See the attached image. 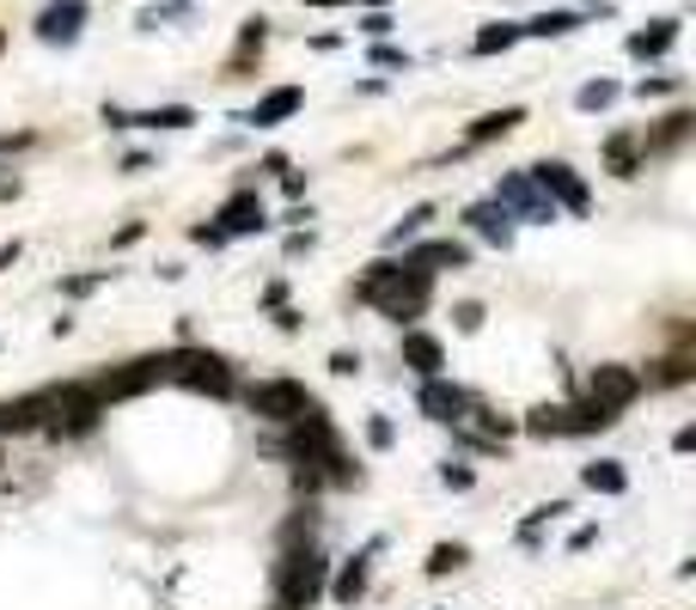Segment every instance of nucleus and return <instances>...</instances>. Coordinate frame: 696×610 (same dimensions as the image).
Listing matches in <instances>:
<instances>
[{"label": "nucleus", "instance_id": "nucleus-1", "mask_svg": "<svg viewBox=\"0 0 696 610\" xmlns=\"http://www.w3.org/2000/svg\"><path fill=\"white\" fill-rule=\"evenodd\" d=\"M355 293L367 305H379L386 318H422L428 312V293H434V274L428 269H416V263L403 257V263H391V257H379L367 274L355 281Z\"/></svg>", "mask_w": 696, "mask_h": 610}, {"label": "nucleus", "instance_id": "nucleus-2", "mask_svg": "<svg viewBox=\"0 0 696 610\" xmlns=\"http://www.w3.org/2000/svg\"><path fill=\"white\" fill-rule=\"evenodd\" d=\"M37 410H44V422L56 440H74V434H93L98 415H105V403H98L86 385H56V391H37Z\"/></svg>", "mask_w": 696, "mask_h": 610}, {"label": "nucleus", "instance_id": "nucleus-3", "mask_svg": "<svg viewBox=\"0 0 696 610\" xmlns=\"http://www.w3.org/2000/svg\"><path fill=\"white\" fill-rule=\"evenodd\" d=\"M325 580H330V562L318 556V549H300V544H288V556H281V568H276V598H281V610H306L312 598L325 593Z\"/></svg>", "mask_w": 696, "mask_h": 610}, {"label": "nucleus", "instance_id": "nucleus-4", "mask_svg": "<svg viewBox=\"0 0 696 610\" xmlns=\"http://www.w3.org/2000/svg\"><path fill=\"white\" fill-rule=\"evenodd\" d=\"M166 379L184 385V391H202V396H232V366L208 349H178L166 354Z\"/></svg>", "mask_w": 696, "mask_h": 610}, {"label": "nucleus", "instance_id": "nucleus-5", "mask_svg": "<svg viewBox=\"0 0 696 610\" xmlns=\"http://www.w3.org/2000/svg\"><path fill=\"white\" fill-rule=\"evenodd\" d=\"M618 422L611 410H599V403H544V410L526 415V434H538V440H569V434H605V427Z\"/></svg>", "mask_w": 696, "mask_h": 610}, {"label": "nucleus", "instance_id": "nucleus-6", "mask_svg": "<svg viewBox=\"0 0 696 610\" xmlns=\"http://www.w3.org/2000/svg\"><path fill=\"white\" fill-rule=\"evenodd\" d=\"M154 385H166V354H141V361L117 366V373H105V379H93L86 391L98 396V403H123V396H141L154 391Z\"/></svg>", "mask_w": 696, "mask_h": 610}, {"label": "nucleus", "instance_id": "nucleus-7", "mask_svg": "<svg viewBox=\"0 0 696 610\" xmlns=\"http://www.w3.org/2000/svg\"><path fill=\"white\" fill-rule=\"evenodd\" d=\"M251 415H264V422H288L294 427L300 415L312 410V396H306V385H294V379H264V385H251Z\"/></svg>", "mask_w": 696, "mask_h": 610}, {"label": "nucleus", "instance_id": "nucleus-8", "mask_svg": "<svg viewBox=\"0 0 696 610\" xmlns=\"http://www.w3.org/2000/svg\"><path fill=\"white\" fill-rule=\"evenodd\" d=\"M642 396V373L635 366H618V361H605V366H593V379H587V403H599V410H611V415H623Z\"/></svg>", "mask_w": 696, "mask_h": 610}, {"label": "nucleus", "instance_id": "nucleus-9", "mask_svg": "<svg viewBox=\"0 0 696 610\" xmlns=\"http://www.w3.org/2000/svg\"><path fill=\"white\" fill-rule=\"evenodd\" d=\"M526 178L538 183L544 196H550V208H569V213H587V208H593L587 183L574 178V166H562V159H544V166H532Z\"/></svg>", "mask_w": 696, "mask_h": 610}, {"label": "nucleus", "instance_id": "nucleus-10", "mask_svg": "<svg viewBox=\"0 0 696 610\" xmlns=\"http://www.w3.org/2000/svg\"><path fill=\"white\" fill-rule=\"evenodd\" d=\"M496 202L513 213V220H532V227H550V220H557L550 196H544V190L526 178V171H513V178H501V183H496Z\"/></svg>", "mask_w": 696, "mask_h": 610}, {"label": "nucleus", "instance_id": "nucleus-11", "mask_svg": "<svg viewBox=\"0 0 696 610\" xmlns=\"http://www.w3.org/2000/svg\"><path fill=\"white\" fill-rule=\"evenodd\" d=\"M215 220H220V232H227V239H245V232H264V227H269L264 196H257V190H239V196H227V208H220Z\"/></svg>", "mask_w": 696, "mask_h": 610}, {"label": "nucleus", "instance_id": "nucleus-12", "mask_svg": "<svg viewBox=\"0 0 696 610\" xmlns=\"http://www.w3.org/2000/svg\"><path fill=\"white\" fill-rule=\"evenodd\" d=\"M80 25H86V0H49L44 13H37V37L44 44H74Z\"/></svg>", "mask_w": 696, "mask_h": 610}, {"label": "nucleus", "instance_id": "nucleus-13", "mask_svg": "<svg viewBox=\"0 0 696 610\" xmlns=\"http://www.w3.org/2000/svg\"><path fill=\"white\" fill-rule=\"evenodd\" d=\"M464 410H471V396H464L459 385L422 379V415H428V422H464Z\"/></svg>", "mask_w": 696, "mask_h": 610}, {"label": "nucleus", "instance_id": "nucleus-14", "mask_svg": "<svg viewBox=\"0 0 696 610\" xmlns=\"http://www.w3.org/2000/svg\"><path fill=\"white\" fill-rule=\"evenodd\" d=\"M403 366H410V373H422V379H440V366H447V349H440L434 335L410 330V335H403Z\"/></svg>", "mask_w": 696, "mask_h": 610}, {"label": "nucleus", "instance_id": "nucleus-15", "mask_svg": "<svg viewBox=\"0 0 696 610\" xmlns=\"http://www.w3.org/2000/svg\"><path fill=\"white\" fill-rule=\"evenodd\" d=\"M373 549H379V544H367L361 556H349V562L337 568V580H330V598H337V605H355V598L367 593V556H373Z\"/></svg>", "mask_w": 696, "mask_h": 610}, {"label": "nucleus", "instance_id": "nucleus-16", "mask_svg": "<svg viewBox=\"0 0 696 610\" xmlns=\"http://www.w3.org/2000/svg\"><path fill=\"white\" fill-rule=\"evenodd\" d=\"M464 220H471V227H477V232H483V239H489V244H501V251H508V244H513V213L501 208V202H477V208L464 213Z\"/></svg>", "mask_w": 696, "mask_h": 610}, {"label": "nucleus", "instance_id": "nucleus-17", "mask_svg": "<svg viewBox=\"0 0 696 610\" xmlns=\"http://www.w3.org/2000/svg\"><path fill=\"white\" fill-rule=\"evenodd\" d=\"M300 110V86H276L269 98H257V110H245V122H257V129H276V122H288Z\"/></svg>", "mask_w": 696, "mask_h": 610}, {"label": "nucleus", "instance_id": "nucleus-18", "mask_svg": "<svg viewBox=\"0 0 696 610\" xmlns=\"http://www.w3.org/2000/svg\"><path fill=\"white\" fill-rule=\"evenodd\" d=\"M410 263H416V269H428V274H440V269H464V263H471V251H464L459 239H434V244H422Z\"/></svg>", "mask_w": 696, "mask_h": 610}, {"label": "nucleus", "instance_id": "nucleus-19", "mask_svg": "<svg viewBox=\"0 0 696 610\" xmlns=\"http://www.w3.org/2000/svg\"><path fill=\"white\" fill-rule=\"evenodd\" d=\"M672 44H679V19H654L648 30H635V37H630V56L648 61V56H666Z\"/></svg>", "mask_w": 696, "mask_h": 610}, {"label": "nucleus", "instance_id": "nucleus-20", "mask_svg": "<svg viewBox=\"0 0 696 610\" xmlns=\"http://www.w3.org/2000/svg\"><path fill=\"white\" fill-rule=\"evenodd\" d=\"M520 122H526V110H489V117H477V122H471V135H464V141H471V147H483V141H501V135H513V129H520Z\"/></svg>", "mask_w": 696, "mask_h": 610}, {"label": "nucleus", "instance_id": "nucleus-21", "mask_svg": "<svg viewBox=\"0 0 696 610\" xmlns=\"http://www.w3.org/2000/svg\"><path fill=\"white\" fill-rule=\"evenodd\" d=\"M581 483H587L593 495H623V488H630V471H623L618 457H599V464L581 471Z\"/></svg>", "mask_w": 696, "mask_h": 610}, {"label": "nucleus", "instance_id": "nucleus-22", "mask_svg": "<svg viewBox=\"0 0 696 610\" xmlns=\"http://www.w3.org/2000/svg\"><path fill=\"white\" fill-rule=\"evenodd\" d=\"M190 122H196V110H190V105H159V110L129 117V129H190Z\"/></svg>", "mask_w": 696, "mask_h": 610}, {"label": "nucleus", "instance_id": "nucleus-23", "mask_svg": "<svg viewBox=\"0 0 696 610\" xmlns=\"http://www.w3.org/2000/svg\"><path fill=\"white\" fill-rule=\"evenodd\" d=\"M569 30H581V13H538L520 25V37H569Z\"/></svg>", "mask_w": 696, "mask_h": 610}, {"label": "nucleus", "instance_id": "nucleus-24", "mask_svg": "<svg viewBox=\"0 0 696 610\" xmlns=\"http://www.w3.org/2000/svg\"><path fill=\"white\" fill-rule=\"evenodd\" d=\"M471 562V549L464 544H434V556H428V574L440 580V574H452V568H464Z\"/></svg>", "mask_w": 696, "mask_h": 610}, {"label": "nucleus", "instance_id": "nucleus-25", "mask_svg": "<svg viewBox=\"0 0 696 610\" xmlns=\"http://www.w3.org/2000/svg\"><path fill=\"white\" fill-rule=\"evenodd\" d=\"M520 44V25H489L477 30V56H496V49H513Z\"/></svg>", "mask_w": 696, "mask_h": 610}, {"label": "nucleus", "instance_id": "nucleus-26", "mask_svg": "<svg viewBox=\"0 0 696 610\" xmlns=\"http://www.w3.org/2000/svg\"><path fill=\"white\" fill-rule=\"evenodd\" d=\"M428 220H434V208H410V213H403V220H398V227H391V239H386V244H403V239H416V232L428 227Z\"/></svg>", "mask_w": 696, "mask_h": 610}, {"label": "nucleus", "instance_id": "nucleus-27", "mask_svg": "<svg viewBox=\"0 0 696 610\" xmlns=\"http://www.w3.org/2000/svg\"><path fill=\"white\" fill-rule=\"evenodd\" d=\"M611 98H618V86H611V80H593V86H581V98H574V105H581V110H605Z\"/></svg>", "mask_w": 696, "mask_h": 610}, {"label": "nucleus", "instance_id": "nucleus-28", "mask_svg": "<svg viewBox=\"0 0 696 610\" xmlns=\"http://www.w3.org/2000/svg\"><path fill=\"white\" fill-rule=\"evenodd\" d=\"M684 135H691V110H672V117H666V129L654 135V147H672V141H684Z\"/></svg>", "mask_w": 696, "mask_h": 610}, {"label": "nucleus", "instance_id": "nucleus-29", "mask_svg": "<svg viewBox=\"0 0 696 610\" xmlns=\"http://www.w3.org/2000/svg\"><path fill=\"white\" fill-rule=\"evenodd\" d=\"M611 166H618V178H635V147H630V141H611Z\"/></svg>", "mask_w": 696, "mask_h": 610}, {"label": "nucleus", "instance_id": "nucleus-30", "mask_svg": "<svg viewBox=\"0 0 696 610\" xmlns=\"http://www.w3.org/2000/svg\"><path fill=\"white\" fill-rule=\"evenodd\" d=\"M330 373H337V379H355V373H361V354H349V349L330 354Z\"/></svg>", "mask_w": 696, "mask_h": 610}, {"label": "nucleus", "instance_id": "nucleus-31", "mask_svg": "<svg viewBox=\"0 0 696 610\" xmlns=\"http://www.w3.org/2000/svg\"><path fill=\"white\" fill-rule=\"evenodd\" d=\"M361 30H367V37H386V30H391V13H386V7H373V13L361 19Z\"/></svg>", "mask_w": 696, "mask_h": 610}, {"label": "nucleus", "instance_id": "nucleus-32", "mask_svg": "<svg viewBox=\"0 0 696 610\" xmlns=\"http://www.w3.org/2000/svg\"><path fill=\"white\" fill-rule=\"evenodd\" d=\"M440 483H447V488H471L477 476L464 471V464H440Z\"/></svg>", "mask_w": 696, "mask_h": 610}, {"label": "nucleus", "instance_id": "nucleus-33", "mask_svg": "<svg viewBox=\"0 0 696 610\" xmlns=\"http://www.w3.org/2000/svg\"><path fill=\"white\" fill-rule=\"evenodd\" d=\"M367 440L373 446H391V422H386V415H373V422H367Z\"/></svg>", "mask_w": 696, "mask_h": 610}, {"label": "nucleus", "instance_id": "nucleus-34", "mask_svg": "<svg viewBox=\"0 0 696 610\" xmlns=\"http://www.w3.org/2000/svg\"><path fill=\"white\" fill-rule=\"evenodd\" d=\"M483 324V305H459V330H477Z\"/></svg>", "mask_w": 696, "mask_h": 610}, {"label": "nucleus", "instance_id": "nucleus-35", "mask_svg": "<svg viewBox=\"0 0 696 610\" xmlns=\"http://www.w3.org/2000/svg\"><path fill=\"white\" fill-rule=\"evenodd\" d=\"M190 239H196V244H227V232H220V227H196Z\"/></svg>", "mask_w": 696, "mask_h": 610}, {"label": "nucleus", "instance_id": "nucleus-36", "mask_svg": "<svg viewBox=\"0 0 696 610\" xmlns=\"http://www.w3.org/2000/svg\"><path fill=\"white\" fill-rule=\"evenodd\" d=\"M306 7H342V0H306Z\"/></svg>", "mask_w": 696, "mask_h": 610}, {"label": "nucleus", "instance_id": "nucleus-37", "mask_svg": "<svg viewBox=\"0 0 696 610\" xmlns=\"http://www.w3.org/2000/svg\"><path fill=\"white\" fill-rule=\"evenodd\" d=\"M367 7H386V0H367Z\"/></svg>", "mask_w": 696, "mask_h": 610}, {"label": "nucleus", "instance_id": "nucleus-38", "mask_svg": "<svg viewBox=\"0 0 696 610\" xmlns=\"http://www.w3.org/2000/svg\"><path fill=\"white\" fill-rule=\"evenodd\" d=\"M276 610H281V605H276Z\"/></svg>", "mask_w": 696, "mask_h": 610}]
</instances>
